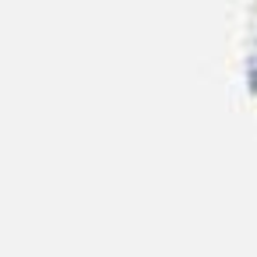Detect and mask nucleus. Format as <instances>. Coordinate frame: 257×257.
<instances>
[{
  "instance_id": "obj_1",
  "label": "nucleus",
  "mask_w": 257,
  "mask_h": 257,
  "mask_svg": "<svg viewBox=\"0 0 257 257\" xmlns=\"http://www.w3.org/2000/svg\"><path fill=\"white\" fill-rule=\"evenodd\" d=\"M250 88L257 92V57H253V64H250Z\"/></svg>"
}]
</instances>
